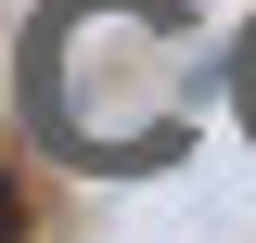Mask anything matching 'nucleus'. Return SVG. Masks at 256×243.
I'll return each mask as SVG.
<instances>
[{"label":"nucleus","instance_id":"f257e3e1","mask_svg":"<svg viewBox=\"0 0 256 243\" xmlns=\"http://www.w3.org/2000/svg\"><path fill=\"white\" fill-rule=\"evenodd\" d=\"M192 26L180 0H52L26 52L38 128H52L77 166H154L192 128Z\"/></svg>","mask_w":256,"mask_h":243}]
</instances>
